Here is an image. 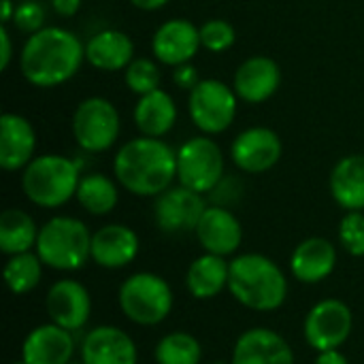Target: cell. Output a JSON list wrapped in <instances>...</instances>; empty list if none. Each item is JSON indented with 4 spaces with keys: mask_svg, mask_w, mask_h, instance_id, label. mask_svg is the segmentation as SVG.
<instances>
[{
    "mask_svg": "<svg viewBox=\"0 0 364 364\" xmlns=\"http://www.w3.org/2000/svg\"><path fill=\"white\" fill-rule=\"evenodd\" d=\"M282 85V68L269 55H252L239 64L232 77V87L239 100L247 105H260L273 98Z\"/></svg>",
    "mask_w": 364,
    "mask_h": 364,
    "instance_id": "cell-15",
    "label": "cell"
},
{
    "mask_svg": "<svg viewBox=\"0 0 364 364\" xmlns=\"http://www.w3.org/2000/svg\"><path fill=\"white\" fill-rule=\"evenodd\" d=\"M85 364H136L139 352L134 339L117 326H96L81 343Z\"/></svg>",
    "mask_w": 364,
    "mask_h": 364,
    "instance_id": "cell-18",
    "label": "cell"
},
{
    "mask_svg": "<svg viewBox=\"0 0 364 364\" xmlns=\"http://www.w3.org/2000/svg\"><path fill=\"white\" fill-rule=\"evenodd\" d=\"M85 62V43L62 26H45L30 34L19 51L21 77L41 90L70 81Z\"/></svg>",
    "mask_w": 364,
    "mask_h": 364,
    "instance_id": "cell-1",
    "label": "cell"
},
{
    "mask_svg": "<svg viewBox=\"0 0 364 364\" xmlns=\"http://www.w3.org/2000/svg\"><path fill=\"white\" fill-rule=\"evenodd\" d=\"M228 290L247 309L275 311L286 303L288 279L269 256L241 254L230 260Z\"/></svg>",
    "mask_w": 364,
    "mask_h": 364,
    "instance_id": "cell-3",
    "label": "cell"
},
{
    "mask_svg": "<svg viewBox=\"0 0 364 364\" xmlns=\"http://www.w3.org/2000/svg\"><path fill=\"white\" fill-rule=\"evenodd\" d=\"M34 250L45 267L77 271L92 258V232L77 218L55 215L41 226Z\"/></svg>",
    "mask_w": 364,
    "mask_h": 364,
    "instance_id": "cell-5",
    "label": "cell"
},
{
    "mask_svg": "<svg viewBox=\"0 0 364 364\" xmlns=\"http://www.w3.org/2000/svg\"><path fill=\"white\" fill-rule=\"evenodd\" d=\"M158 64L160 62L151 60V58H134L124 70L126 87L136 96H145V94L158 90L162 83V73H160Z\"/></svg>",
    "mask_w": 364,
    "mask_h": 364,
    "instance_id": "cell-31",
    "label": "cell"
},
{
    "mask_svg": "<svg viewBox=\"0 0 364 364\" xmlns=\"http://www.w3.org/2000/svg\"><path fill=\"white\" fill-rule=\"evenodd\" d=\"M13 364H28V363H26V360L21 358V360H17V363H13Z\"/></svg>",
    "mask_w": 364,
    "mask_h": 364,
    "instance_id": "cell-42",
    "label": "cell"
},
{
    "mask_svg": "<svg viewBox=\"0 0 364 364\" xmlns=\"http://www.w3.org/2000/svg\"><path fill=\"white\" fill-rule=\"evenodd\" d=\"M75 198L90 215H109L119 203L117 181L102 173H87L81 177Z\"/></svg>",
    "mask_w": 364,
    "mask_h": 364,
    "instance_id": "cell-28",
    "label": "cell"
},
{
    "mask_svg": "<svg viewBox=\"0 0 364 364\" xmlns=\"http://www.w3.org/2000/svg\"><path fill=\"white\" fill-rule=\"evenodd\" d=\"M113 175L134 196H160L177 179V151L164 139L141 134L117 149Z\"/></svg>",
    "mask_w": 364,
    "mask_h": 364,
    "instance_id": "cell-2",
    "label": "cell"
},
{
    "mask_svg": "<svg viewBox=\"0 0 364 364\" xmlns=\"http://www.w3.org/2000/svg\"><path fill=\"white\" fill-rule=\"evenodd\" d=\"M237 41V32L226 19H209L200 26V43L211 53L228 51Z\"/></svg>",
    "mask_w": 364,
    "mask_h": 364,
    "instance_id": "cell-32",
    "label": "cell"
},
{
    "mask_svg": "<svg viewBox=\"0 0 364 364\" xmlns=\"http://www.w3.org/2000/svg\"><path fill=\"white\" fill-rule=\"evenodd\" d=\"M73 356V333L53 322L30 331L21 346V358L28 364H68Z\"/></svg>",
    "mask_w": 364,
    "mask_h": 364,
    "instance_id": "cell-20",
    "label": "cell"
},
{
    "mask_svg": "<svg viewBox=\"0 0 364 364\" xmlns=\"http://www.w3.org/2000/svg\"><path fill=\"white\" fill-rule=\"evenodd\" d=\"M43 277V260L36 252H23L17 256H9L4 267V282L13 294H28L32 292Z\"/></svg>",
    "mask_w": 364,
    "mask_h": 364,
    "instance_id": "cell-29",
    "label": "cell"
},
{
    "mask_svg": "<svg viewBox=\"0 0 364 364\" xmlns=\"http://www.w3.org/2000/svg\"><path fill=\"white\" fill-rule=\"evenodd\" d=\"M70 128L79 149L87 154H102L117 143L122 119L111 100L102 96H90L77 105Z\"/></svg>",
    "mask_w": 364,
    "mask_h": 364,
    "instance_id": "cell-8",
    "label": "cell"
},
{
    "mask_svg": "<svg viewBox=\"0 0 364 364\" xmlns=\"http://www.w3.org/2000/svg\"><path fill=\"white\" fill-rule=\"evenodd\" d=\"M2 4V13H0V21L2 26H9L13 21V15H15V9H17V0H0Z\"/></svg>",
    "mask_w": 364,
    "mask_h": 364,
    "instance_id": "cell-39",
    "label": "cell"
},
{
    "mask_svg": "<svg viewBox=\"0 0 364 364\" xmlns=\"http://www.w3.org/2000/svg\"><path fill=\"white\" fill-rule=\"evenodd\" d=\"M51 6L58 15L62 17H73L79 6H81V0H51Z\"/></svg>",
    "mask_w": 364,
    "mask_h": 364,
    "instance_id": "cell-37",
    "label": "cell"
},
{
    "mask_svg": "<svg viewBox=\"0 0 364 364\" xmlns=\"http://www.w3.org/2000/svg\"><path fill=\"white\" fill-rule=\"evenodd\" d=\"M354 326L352 309L339 299H324L305 318V339L316 352L339 350Z\"/></svg>",
    "mask_w": 364,
    "mask_h": 364,
    "instance_id": "cell-10",
    "label": "cell"
},
{
    "mask_svg": "<svg viewBox=\"0 0 364 364\" xmlns=\"http://www.w3.org/2000/svg\"><path fill=\"white\" fill-rule=\"evenodd\" d=\"M331 194L341 209L364 211V154H350L333 166Z\"/></svg>",
    "mask_w": 364,
    "mask_h": 364,
    "instance_id": "cell-25",
    "label": "cell"
},
{
    "mask_svg": "<svg viewBox=\"0 0 364 364\" xmlns=\"http://www.w3.org/2000/svg\"><path fill=\"white\" fill-rule=\"evenodd\" d=\"M81 181L79 164L62 154H41L21 171L26 198L41 209H60L75 198Z\"/></svg>",
    "mask_w": 364,
    "mask_h": 364,
    "instance_id": "cell-4",
    "label": "cell"
},
{
    "mask_svg": "<svg viewBox=\"0 0 364 364\" xmlns=\"http://www.w3.org/2000/svg\"><path fill=\"white\" fill-rule=\"evenodd\" d=\"M177 115L179 111H177L173 96L162 87L145 96H139V102L134 105V111H132L136 130L143 136H154V139L166 136L175 128Z\"/></svg>",
    "mask_w": 364,
    "mask_h": 364,
    "instance_id": "cell-24",
    "label": "cell"
},
{
    "mask_svg": "<svg viewBox=\"0 0 364 364\" xmlns=\"http://www.w3.org/2000/svg\"><path fill=\"white\" fill-rule=\"evenodd\" d=\"M194 235L207 254L224 258L235 254L243 241V228L239 218L228 207L220 205H211L205 209Z\"/></svg>",
    "mask_w": 364,
    "mask_h": 364,
    "instance_id": "cell-16",
    "label": "cell"
},
{
    "mask_svg": "<svg viewBox=\"0 0 364 364\" xmlns=\"http://www.w3.org/2000/svg\"><path fill=\"white\" fill-rule=\"evenodd\" d=\"M211 364H232V363H224V360H215V363H211Z\"/></svg>",
    "mask_w": 364,
    "mask_h": 364,
    "instance_id": "cell-41",
    "label": "cell"
},
{
    "mask_svg": "<svg viewBox=\"0 0 364 364\" xmlns=\"http://www.w3.org/2000/svg\"><path fill=\"white\" fill-rule=\"evenodd\" d=\"M47 316L53 324L77 333L81 331L92 316V299L83 284L77 279L55 282L45 299Z\"/></svg>",
    "mask_w": 364,
    "mask_h": 364,
    "instance_id": "cell-14",
    "label": "cell"
},
{
    "mask_svg": "<svg viewBox=\"0 0 364 364\" xmlns=\"http://www.w3.org/2000/svg\"><path fill=\"white\" fill-rule=\"evenodd\" d=\"M203 348L198 339L190 333L175 331L162 337L156 346V363L158 364H200Z\"/></svg>",
    "mask_w": 364,
    "mask_h": 364,
    "instance_id": "cell-30",
    "label": "cell"
},
{
    "mask_svg": "<svg viewBox=\"0 0 364 364\" xmlns=\"http://www.w3.org/2000/svg\"><path fill=\"white\" fill-rule=\"evenodd\" d=\"M337 267V247L322 237L301 241L290 256V271L303 284L324 282Z\"/></svg>",
    "mask_w": 364,
    "mask_h": 364,
    "instance_id": "cell-23",
    "label": "cell"
},
{
    "mask_svg": "<svg viewBox=\"0 0 364 364\" xmlns=\"http://www.w3.org/2000/svg\"><path fill=\"white\" fill-rule=\"evenodd\" d=\"M173 81H175V85H177L179 90H188V92H190V90L196 87L198 81H200L198 68H196L192 62L181 64V66H175V68H173Z\"/></svg>",
    "mask_w": 364,
    "mask_h": 364,
    "instance_id": "cell-35",
    "label": "cell"
},
{
    "mask_svg": "<svg viewBox=\"0 0 364 364\" xmlns=\"http://www.w3.org/2000/svg\"><path fill=\"white\" fill-rule=\"evenodd\" d=\"M68 364H85V363H83V360H79V363H75V360H70V363H68Z\"/></svg>",
    "mask_w": 364,
    "mask_h": 364,
    "instance_id": "cell-43",
    "label": "cell"
},
{
    "mask_svg": "<svg viewBox=\"0 0 364 364\" xmlns=\"http://www.w3.org/2000/svg\"><path fill=\"white\" fill-rule=\"evenodd\" d=\"M139 237L126 224H107L92 235V260L102 269H124L139 254Z\"/></svg>",
    "mask_w": 364,
    "mask_h": 364,
    "instance_id": "cell-22",
    "label": "cell"
},
{
    "mask_svg": "<svg viewBox=\"0 0 364 364\" xmlns=\"http://www.w3.org/2000/svg\"><path fill=\"white\" fill-rule=\"evenodd\" d=\"M45 6L38 0H19L13 15V26L30 36L45 28Z\"/></svg>",
    "mask_w": 364,
    "mask_h": 364,
    "instance_id": "cell-34",
    "label": "cell"
},
{
    "mask_svg": "<svg viewBox=\"0 0 364 364\" xmlns=\"http://www.w3.org/2000/svg\"><path fill=\"white\" fill-rule=\"evenodd\" d=\"M224 154L211 136L188 139L177 149V181L198 194H211L224 179Z\"/></svg>",
    "mask_w": 364,
    "mask_h": 364,
    "instance_id": "cell-9",
    "label": "cell"
},
{
    "mask_svg": "<svg viewBox=\"0 0 364 364\" xmlns=\"http://www.w3.org/2000/svg\"><path fill=\"white\" fill-rule=\"evenodd\" d=\"M36 130L19 113L0 117V166L6 173L23 171L36 156Z\"/></svg>",
    "mask_w": 364,
    "mask_h": 364,
    "instance_id": "cell-17",
    "label": "cell"
},
{
    "mask_svg": "<svg viewBox=\"0 0 364 364\" xmlns=\"http://www.w3.org/2000/svg\"><path fill=\"white\" fill-rule=\"evenodd\" d=\"M232 364H294L290 343L271 328L245 331L232 350Z\"/></svg>",
    "mask_w": 364,
    "mask_h": 364,
    "instance_id": "cell-19",
    "label": "cell"
},
{
    "mask_svg": "<svg viewBox=\"0 0 364 364\" xmlns=\"http://www.w3.org/2000/svg\"><path fill=\"white\" fill-rule=\"evenodd\" d=\"M228 275H230V262H226L224 256L205 252L190 264L186 273V286L194 299L209 301L215 299L224 288H228Z\"/></svg>",
    "mask_w": 364,
    "mask_h": 364,
    "instance_id": "cell-26",
    "label": "cell"
},
{
    "mask_svg": "<svg viewBox=\"0 0 364 364\" xmlns=\"http://www.w3.org/2000/svg\"><path fill=\"white\" fill-rule=\"evenodd\" d=\"M173 290L156 273H134L119 288V307L124 316L139 326L164 322L173 309Z\"/></svg>",
    "mask_w": 364,
    "mask_h": 364,
    "instance_id": "cell-6",
    "label": "cell"
},
{
    "mask_svg": "<svg viewBox=\"0 0 364 364\" xmlns=\"http://www.w3.org/2000/svg\"><path fill=\"white\" fill-rule=\"evenodd\" d=\"M205 209L207 205L203 194L186 186H171L166 192L156 196L154 220L164 235L194 232Z\"/></svg>",
    "mask_w": 364,
    "mask_h": 364,
    "instance_id": "cell-11",
    "label": "cell"
},
{
    "mask_svg": "<svg viewBox=\"0 0 364 364\" xmlns=\"http://www.w3.org/2000/svg\"><path fill=\"white\" fill-rule=\"evenodd\" d=\"M284 154L282 139L267 126H252L239 132L230 145L235 166L247 175H262L271 171Z\"/></svg>",
    "mask_w": 364,
    "mask_h": 364,
    "instance_id": "cell-12",
    "label": "cell"
},
{
    "mask_svg": "<svg viewBox=\"0 0 364 364\" xmlns=\"http://www.w3.org/2000/svg\"><path fill=\"white\" fill-rule=\"evenodd\" d=\"M239 109V96L232 85L220 79H200L188 94V113L192 124L207 136L226 132Z\"/></svg>",
    "mask_w": 364,
    "mask_h": 364,
    "instance_id": "cell-7",
    "label": "cell"
},
{
    "mask_svg": "<svg viewBox=\"0 0 364 364\" xmlns=\"http://www.w3.org/2000/svg\"><path fill=\"white\" fill-rule=\"evenodd\" d=\"M38 226L30 213L21 209H6L0 215V250L6 256L32 252L38 239Z\"/></svg>",
    "mask_w": 364,
    "mask_h": 364,
    "instance_id": "cell-27",
    "label": "cell"
},
{
    "mask_svg": "<svg viewBox=\"0 0 364 364\" xmlns=\"http://www.w3.org/2000/svg\"><path fill=\"white\" fill-rule=\"evenodd\" d=\"M171 0H130L132 6H136L139 11H158L162 6H166Z\"/></svg>",
    "mask_w": 364,
    "mask_h": 364,
    "instance_id": "cell-40",
    "label": "cell"
},
{
    "mask_svg": "<svg viewBox=\"0 0 364 364\" xmlns=\"http://www.w3.org/2000/svg\"><path fill=\"white\" fill-rule=\"evenodd\" d=\"M200 47V28L181 17H173L160 23L151 38L154 58L171 68L192 62Z\"/></svg>",
    "mask_w": 364,
    "mask_h": 364,
    "instance_id": "cell-13",
    "label": "cell"
},
{
    "mask_svg": "<svg viewBox=\"0 0 364 364\" xmlns=\"http://www.w3.org/2000/svg\"><path fill=\"white\" fill-rule=\"evenodd\" d=\"M13 60V38L6 26H0V70H6Z\"/></svg>",
    "mask_w": 364,
    "mask_h": 364,
    "instance_id": "cell-36",
    "label": "cell"
},
{
    "mask_svg": "<svg viewBox=\"0 0 364 364\" xmlns=\"http://www.w3.org/2000/svg\"><path fill=\"white\" fill-rule=\"evenodd\" d=\"M316 364H350L348 358L339 352V350H326V352H318Z\"/></svg>",
    "mask_w": 364,
    "mask_h": 364,
    "instance_id": "cell-38",
    "label": "cell"
},
{
    "mask_svg": "<svg viewBox=\"0 0 364 364\" xmlns=\"http://www.w3.org/2000/svg\"><path fill=\"white\" fill-rule=\"evenodd\" d=\"M134 60L132 38L117 28H102L85 41V62L102 73L126 70Z\"/></svg>",
    "mask_w": 364,
    "mask_h": 364,
    "instance_id": "cell-21",
    "label": "cell"
},
{
    "mask_svg": "<svg viewBox=\"0 0 364 364\" xmlns=\"http://www.w3.org/2000/svg\"><path fill=\"white\" fill-rule=\"evenodd\" d=\"M339 241L343 250L356 258L364 256V213L348 211L339 224Z\"/></svg>",
    "mask_w": 364,
    "mask_h": 364,
    "instance_id": "cell-33",
    "label": "cell"
}]
</instances>
